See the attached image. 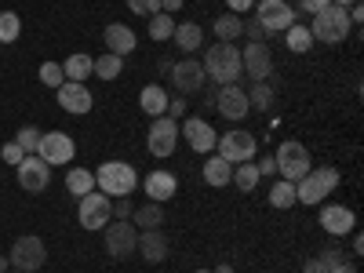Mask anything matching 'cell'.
Instances as JSON below:
<instances>
[{"mask_svg":"<svg viewBox=\"0 0 364 273\" xmlns=\"http://www.w3.org/2000/svg\"><path fill=\"white\" fill-rule=\"evenodd\" d=\"M204 77L211 80V84H219V87H226V84H237L240 80V48L237 44H215V48H208L204 51Z\"/></svg>","mask_w":364,"mask_h":273,"instance_id":"6da1fadb","label":"cell"},{"mask_svg":"<svg viewBox=\"0 0 364 273\" xmlns=\"http://www.w3.org/2000/svg\"><path fill=\"white\" fill-rule=\"evenodd\" d=\"M95 190L106 197H132L139 190V171L128 161H102L95 168Z\"/></svg>","mask_w":364,"mask_h":273,"instance_id":"7a4b0ae2","label":"cell"},{"mask_svg":"<svg viewBox=\"0 0 364 273\" xmlns=\"http://www.w3.org/2000/svg\"><path fill=\"white\" fill-rule=\"evenodd\" d=\"M339 182H343L339 168H310L306 175L295 182V200L299 204H310V208L314 204H324V197L336 193Z\"/></svg>","mask_w":364,"mask_h":273,"instance_id":"3957f363","label":"cell"},{"mask_svg":"<svg viewBox=\"0 0 364 273\" xmlns=\"http://www.w3.org/2000/svg\"><path fill=\"white\" fill-rule=\"evenodd\" d=\"M350 33H353L350 15H346V8H336V4H328V8H324L321 15H314V22H310V37L321 41V44H343Z\"/></svg>","mask_w":364,"mask_h":273,"instance_id":"277c9868","label":"cell"},{"mask_svg":"<svg viewBox=\"0 0 364 273\" xmlns=\"http://www.w3.org/2000/svg\"><path fill=\"white\" fill-rule=\"evenodd\" d=\"M273 161H277V178H288V182H299L302 175L314 168L310 149L302 146V142H295V139L281 142V146H277V154H273Z\"/></svg>","mask_w":364,"mask_h":273,"instance_id":"5b68a950","label":"cell"},{"mask_svg":"<svg viewBox=\"0 0 364 273\" xmlns=\"http://www.w3.org/2000/svg\"><path fill=\"white\" fill-rule=\"evenodd\" d=\"M255 149H259V139H255L252 132H245V128H233V132L219 135V142H215V154H219L223 161H230V164H248V161H255Z\"/></svg>","mask_w":364,"mask_h":273,"instance_id":"8992f818","label":"cell"},{"mask_svg":"<svg viewBox=\"0 0 364 273\" xmlns=\"http://www.w3.org/2000/svg\"><path fill=\"white\" fill-rule=\"evenodd\" d=\"M80 204H77V223H80V230H106L109 226V215H113V204H109V197L106 193H99V190H91V193H84V197H77Z\"/></svg>","mask_w":364,"mask_h":273,"instance_id":"52a82bcc","label":"cell"},{"mask_svg":"<svg viewBox=\"0 0 364 273\" xmlns=\"http://www.w3.org/2000/svg\"><path fill=\"white\" fill-rule=\"evenodd\" d=\"M102 233H106V255H109V259L124 262V259L135 255V248H139V230H135L128 219H113Z\"/></svg>","mask_w":364,"mask_h":273,"instance_id":"ba28073f","label":"cell"},{"mask_svg":"<svg viewBox=\"0 0 364 273\" xmlns=\"http://www.w3.org/2000/svg\"><path fill=\"white\" fill-rule=\"evenodd\" d=\"M44 259H48V248H44V240L33 237V233L18 237L15 245H11V252H8L11 269H22V273H37L44 266Z\"/></svg>","mask_w":364,"mask_h":273,"instance_id":"9c48e42d","label":"cell"},{"mask_svg":"<svg viewBox=\"0 0 364 273\" xmlns=\"http://www.w3.org/2000/svg\"><path fill=\"white\" fill-rule=\"evenodd\" d=\"M178 139H186V146L193 154H211L219 142V132L211 128V120H204V117H182L178 120Z\"/></svg>","mask_w":364,"mask_h":273,"instance_id":"30bf717a","label":"cell"},{"mask_svg":"<svg viewBox=\"0 0 364 273\" xmlns=\"http://www.w3.org/2000/svg\"><path fill=\"white\" fill-rule=\"evenodd\" d=\"M255 22L266 29V33H284V29L295 22V8L288 0H255Z\"/></svg>","mask_w":364,"mask_h":273,"instance_id":"8fae6325","label":"cell"},{"mask_svg":"<svg viewBox=\"0 0 364 273\" xmlns=\"http://www.w3.org/2000/svg\"><path fill=\"white\" fill-rule=\"evenodd\" d=\"M146 149L154 157H171L178 149V120L171 117H154V124H149V139H146Z\"/></svg>","mask_w":364,"mask_h":273,"instance_id":"7c38bea8","label":"cell"},{"mask_svg":"<svg viewBox=\"0 0 364 273\" xmlns=\"http://www.w3.org/2000/svg\"><path fill=\"white\" fill-rule=\"evenodd\" d=\"M15 178L26 193H44L48 182H51V164H44L37 154H26L18 164H15Z\"/></svg>","mask_w":364,"mask_h":273,"instance_id":"4fadbf2b","label":"cell"},{"mask_svg":"<svg viewBox=\"0 0 364 273\" xmlns=\"http://www.w3.org/2000/svg\"><path fill=\"white\" fill-rule=\"evenodd\" d=\"M204 84H208L204 66L197 63L193 55H186V58H178V63H171V87L178 91V95H197Z\"/></svg>","mask_w":364,"mask_h":273,"instance_id":"5bb4252c","label":"cell"},{"mask_svg":"<svg viewBox=\"0 0 364 273\" xmlns=\"http://www.w3.org/2000/svg\"><path fill=\"white\" fill-rule=\"evenodd\" d=\"M37 157L44 164H70L77 157V142L66 135V132H44L41 135V146H37Z\"/></svg>","mask_w":364,"mask_h":273,"instance_id":"9a60e30c","label":"cell"},{"mask_svg":"<svg viewBox=\"0 0 364 273\" xmlns=\"http://www.w3.org/2000/svg\"><path fill=\"white\" fill-rule=\"evenodd\" d=\"M55 99H58V109H66L73 117H84L95 106V95H91L87 84H80V80H66L63 87H55Z\"/></svg>","mask_w":364,"mask_h":273,"instance_id":"2e32d148","label":"cell"},{"mask_svg":"<svg viewBox=\"0 0 364 273\" xmlns=\"http://www.w3.org/2000/svg\"><path fill=\"white\" fill-rule=\"evenodd\" d=\"M317 223L324 226L328 237H350L357 230V215H353V208H346V204H321Z\"/></svg>","mask_w":364,"mask_h":273,"instance_id":"e0dca14e","label":"cell"},{"mask_svg":"<svg viewBox=\"0 0 364 273\" xmlns=\"http://www.w3.org/2000/svg\"><path fill=\"white\" fill-rule=\"evenodd\" d=\"M215 109L226 117V120H245L248 113H252V106H248V91L240 87V84H226V87H219V95H215Z\"/></svg>","mask_w":364,"mask_h":273,"instance_id":"ac0fdd59","label":"cell"},{"mask_svg":"<svg viewBox=\"0 0 364 273\" xmlns=\"http://www.w3.org/2000/svg\"><path fill=\"white\" fill-rule=\"evenodd\" d=\"M240 70H245L252 80H269V73H273V55H269V48L248 41V48H240Z\"/></svg>","mask_w":364,"mask_h":273,"instance_id":"d6986e66","label":"cell"},{"mask_svg":"<svg viewBox=\"0 0 364 273\" xmlns=\"http://www.w3.org/2000/svg\"><path fill=\"white\" fill-rule=\"evenodd\" d=\"M135 252L142 255V262L157 266V262H164V259H168L171 240H168V233H164V230H142V233H139V248H135Z\"/></svg>","mask_w":364,"mask_h":273,"instance_id":"ffe728a7","label":"cell"},{"mask_svg":"<svg viewBox=\"0 0 364 273\" xmlns=\"http://www.w3.org/2000/svg\"><path fill=\"white\" fill-rule=\"evenodd\" d=\"M142 190H146V197H149V200L164 204V200H171V197L178 193V178H175L171 171L157 168V171H149V175L142 178Z\"/></svg>","mask_w":364,"mask_h":273,"instance_id":"44dd1931","label":"cell"},{"mask_svg":"<svg viewBox=\"0 0 364 273\" xmlns=\"http://www.w3.org/2000/svg\"><path fill=\"white\" fill-rule=\"evenodd\" d=\"M102 41H106V51H113V55H132L135 48H139V37H135V29L132 26H124V22H109L106 26V33H102Z\"/></svg>","mask_w":364,"mask_h":273,"instance_id":"7402d4cb","label":"cell"},{"mask_svg":"<svg viewBox=\"0 0 364 273\" xmlns=\"http://www.w3.org/2000/svg\"><path fill=\"white\" fill-rule=\"evenodd\" d=\"M171 41L178 44V51L193 55V51H200V48H204V29H200L197 22H175Z\"/></svg>","mask_w":364,"mask_h":273,"instance_id":"603a6c76","label":"cell"},{"mask_svg":"<svg viewBox=\"0 0 364 273\" xmlns=\"http://www.w3.org/2000/svg\"><path fill=\"white\" fill-rule=\"evenodd\" d=\"M132 226H135V230H161V226H164V204H157V200L139 204V208L132 211Z\"/></svg>","mask_w":364,"mask_h":273,"instance_id":"cb8c5ba5","label":"cell"},{"mask_svg":"<svg viewBox=\"0 0 364 273\" xmlns=\"http://www.w3.org/2000/svg\"><path fill=\"white\" fill-rule=\"evenodd\" d=\"M139 109L146 117H164L168 113V91L161 84H146L142 95H139Z\"/></svg>","mask_w":364,"mask_h":273,"instance_id":"d4e9b609","label":"cell"},{"mask_svg":"<svg viewBox=\"0 0 364 273\" xmlns=\"http://www.w3.org/2000/svg\"><path fill=\"white\" fill-rule=\"evenodd\" d=\"M230 178H233V164L230 161H223L219 154L204 161V182H208V186L223 190V186H230Z\"/></svg>","mask_w":364,"mask_h":273,"instance_id":"484cf974","label":"cell"},{"mask_svg":"<svg viewBox=\"0 0 364 273\" xmlns=\"http://www.w3.org/2000/svg\"><path fill=\"white\" fill-rule=\"evenodd\" d=\"M284 44H288V51H295V55H306V51H314L310 26H306V22H291V26L284 29Z\"/></svg>","mask_w":364,"mask_h":273,"instance_id":"4316f807","label":"cell"},{"mask_svg":"<svg viewBox=\"0 0 364 273\" xmlns=\"http://www.w3.org/2000/svg\"><path fill=\"white\" fill-rule=\"evenodd\" d=\"M211 29H215V37H219L223 44H233L240 33H245V18L233 15V11H226V15H219L215 22H211Z\"/></svg>","mask_w":364,"mask_h":273,"instance_id":"83f0119b","label":"cell"},{"mask_svg":"<svg viewBox=\"0 0 364 273\" xmlns=\"http://www.w3.org/2000/svg\"><path fill=\"white\" fill-rule=\"evenodd\" d=\"M63 70H66V80H87L91 77V70H95V58L91 55H84V51H73L66 63H63Z\"/></svg>","mask_w":364,"mask_h":273,"instance_id":"f1b7e54d","label":"cell"},{"mask_svg":"<svg viewBox=\"0 0 364 273\" xmlns=\"http://www.w3.org/2000/svg\"><path fill=\"white\" fill-rule=\"evenodd\" d=\"M262 182V175H259V168H255V161H248V164H237L233 168V178H230V186H237L240 193H252L255 186Z\"/></svg>","mask_w":364,"mask_h":273,"instance_id":"f546056e","label":"cell"},{"mask_svg":"<svg viewBox=\"0 0 364 273\" xmlns=\"http://www.w3.org/2000/svg\"><path fill=\"white\" fill-rule=\"evenodd\" d=\"M91 73H95L99 80H117L120 73H124V58L113 55V51H102V55L95 58V70H91Z\"/></svg>","mask_w":364,"mask_h":273,"instance_id":"4dcf8cb0","label":"cell"},{"mask_svg":"<svg viewBox=\"0 0 364 273\" xmlns=\"http://www.w3.org/2000/svg\"><path fill=\"white\" fill-rule=\"evenodd\" d=\"M66 190H70L73 197L91 193V190H95V171H87V168H70V171H66Z\"/></svg>","mask_w":364,"mask_h":273,"instance_id":"1f68e13d","label":"cell"},{"mask_svg":"<svg viewBox=\"0 0 364 273\" xmlns=\"http://www.w3.org/2000/svg\"><path fill=\"white\" fill-rule=\"evenodd\" d=\"M269 204H273V208H281V211L295 208V204H299V200H295V182H288V178H277V182H273Z\"/></svg>","mask_w":364,"mask_h":273,"instance_id":"d6a6232c","label":"cell"},{"mask_svg":"<svg viewBox=\"0 0 364 273\" xmlns=\"http://www.w3.org/2000/svg\"><path fill=\"white\" fill-rule=\"evenodd\" d=\"M171 33H175V18L168 15V11H157V15H149V41H171Z\"/></svg>","mask_w":364,"mask_h":273,"instance_id":"836d02e7","label":"cell"},{"mask_svg":"<svg viewBox=\"0 0 364 273\" xmlns=\"http://www.w3.org/2000/svg\"><path fill=\"white\" fill-rule=\"evenodd\" d=\"M273 99H277V95H273L269 80H255V84H252V91H248V106H252V109H269V106H273Z\"/></svg>","mask_w":364,"mask_h":273,"instance_id":"e575fe53","label":"cell"},{"mask_svg":"<svg viewBox=\"0 0 364 273\" xmlns=\"http://www.w3.org/2000/svg\"><path fill=\"white\" fill-rule=\"evenodd\" d=\"M22 33V18L15 11H0V44H15Z\"/></svg>","mask_w":364,"mask_h":273,"instance_id":"d590c367","label":"cell"},{"mask_svg":"<svg viewBox=\"0 0 364 273\" xmlns=\"http://www.w3.org/2000/svg\"><path fill=\"white\" fill-rule=\"evenodd\" d=\"M41 128H33V124H22L18 128V135H15V142L22 146V154H37V146H41Z\"/></svg>","mask_w":364,"mask_h":273,"instance_id":"8d00e7d4","label":"cell"},{"mask_svg":"<svg viewBox=\"0 0 364 273\" xmlns=\"http://www.w3.org/2000/svg\"><path fill=\"white\" fill-rule=\"evenodd\" d=\"M41 84H48V87H63V84H66V70H63V63H44V66H41Z\"/></svg>","mask_w":364,"mask_h":273,"instance_id":"74e56055","label":"cell"},{"mask_svg":"<svg viewBox=\"0 0 364 273\" xmlns=\"http://www.w3.org/2000/svg\"><path fill=\"white\" fill-rule=\"evenodd\" d=\"M128 11L149 18V15H157V11H161V0H128Z\"/></svg>","mask_w":364,"mask_h":273,"instance_id":"f35d334b","label":"cell"},{"mask_svg":"<svg viewBox=\"0 0 364 273\" xmlns=\"http://www.w3.org/2000/svg\"><path fill=\"white\" fill-rule=\"evenodd\" d=\"M240 37H248L252 44H266V37H269V33H266V29H262L259 22H245V33H240Z\"/></svg>","mask_w":364,"mask_h":273,"instance_id":"ab89813d","label":"cell"},{"mask_svg":"<svg viewBox=\"0 0 364 273\" xmlns=\"http://www.w3.org/2000/svg\"><path fill=\"white\" fill-rule=\"evenodd\" d=\"M0 157H4V164H11V168H15L26 154H22V146H18V142H8L4 149H0Z\"/></svg>","mask_w":364,"mask_h":273,"instance_id":"60d3db41","label":"cell"},{"mask_svg":"<svg viewBox=\"0 0 364 273\" xmlns=\"http://www.w3.org/2000/svg\"><path fill=\"white\" fill-rule=\"evenodd\" d=\"M164 117H171V120H182V117H186V95L168 99V113H164Z\"/></svg>","mask_w":364,"mask_h":273,"instance_id":"b9f144b4","label":"cell"},{"mask_svg":"<svg viewBox=\"0 0 364 273\" xmlns=\"http://www.w3.org/2000/svg\"><path fill=\"white\" fill-rule=\"evenodd\" d=\"M255 168H259V175H262V178H273V175H277V161H273V154L259 157V161H255Z\"/></svg>","mask_w":364,"mask_h":273,"instance_id":"7bdbcfd3","label":"cell"},{"mask_svg":"<svg viewBox=\"0 0 364 273\" xmlns=\"http://www.w3.org/2000/svg\"><path fill=\"white\" fill-rule=\"evenodd\" d=\"M331 4V0H299V8L295 11H306V15H321L324 8Z\"/></svg>","mask_w":364,"mask_h":273,"instance_id":"ee69618b","label":"cell"},{"mask_svg":"<svg viewBox=\"0 0 364 273\" xmlns=\"http://www.w3.org/2000/svg\"><path fill=\"white\" fill-rule=\"evenodd\" d=\"M132 211H135V204H132L128 197H117V200H113V215H117V219H132Z\"/></svg>","mask_w":364,"mask_h":273,"instance_id":"f6af8a7d","label":"cell"},{"mask_svg":"<svg viewBox=\"0 0 364 273\" xmlns=\"http://www.w3.org/2000/svg\"><path fill=\"white\" fill-rule=\"evenodd\" d=\"M226 8H230L233 15H240V11H252L255 0H226Z\"/></svg>","mask_w":364,"mask_h":273,"instance_id":"bcb514c9","label":"cell"},{"mask_svg":"<svg viewBox=\"0 0 364 273\" xmlns=\"http://www.w3.org/2000/svg\"><path fill=\"white\" fill-rule=\"evenodd\" d=\"M302 273H328V269H324V262H321V259L314 255V259H306V266H302Z\"/></svg>","mask_w":364,"mask_h":273,"instance_id":"7dc6e473","label":"cell"},{"mask_svg":"<svg viewBox=\"0 0 364 273\" xmlns=\"http://www.w3.org/2000/svg\"><path fill=\"white\" fill-rule=\"evenodd\" d=\"M182 4H186V0H161V11H168V15H175Z\"/></svg>","mask_w":364,"mask_h":273,"instance_id":"c3c4849f","label":"cell"},{"mask_svg":"<svg viewBox=\"0 0 364 273\" xmlns=\"http://www.w3.org/2000/svg\"><path fill=\"white\" fill-rule=\"evenodd\" d=\"M350 237H353V255H360V252H364V237H360V233H357V230H353V233H350Z\"/></svg>","mask_w":364,"mask_h":273,"instance_id":"681fc988","label":"cell"},{"mask_svg":"<svg viewBox=\"0 0 364 273\" xmlns=\"http://www.w3.org/2000/svg\"><path fill=\"white\" fill-rule=\"evenodd\" d=\"M331 273H357V266H353V262H339V266L331 269Z\"/></svg>","mask_w":364,"mask_h":273,"instance_id":"f907efd6","label":"cell"},{"mask_svg":"<svg viewBox=\"0 0 364 273\" xmlns=\"http://www.w3.org/2000/svg\"><path fill=\"white\" fill-rule=\"evenodd\" d=\"M331 4H336V8H353L357 0H331Z\"/></svg>","mask_w":364,"mask_h":273,"instance_id":"816d5d0a","label":"cell"},{"mask_svg":"<svg viewBox=\"0 0 364 273\" xmlns=\"http://www.w3.org/2000/svg\"><path fill=\"white\" fill-rule=\"evenodd\" d=\"M211 273H233V266H230V262H223V266H215Z\"/></svg>","mask_w":364,"mask_h":273,"instance_id":"f5cc1de1","label":"cell"},{"mask_svg":"<svg viewBox=\"0 0 364 273\" xmlns=\"http://www.w3.org/2000/svg\"><path fill=\"white\" fill-rule=\"evenodd\" d=\"M11 269V262H8V255H0V273H8Z\"/></svg>","mask_w":364,"mask_h":273,"instance_id":"db71d44e","label":"cell"},{"mask_svg":"<svg viewBox=\"0 0 364 273\" xmlns=\"http://www.w3.org/2000/svg\"><path fill=\"white\" fill-rule=\"evenodd\" d=\"M193 273H211V269H193Z\"/></svg>","mask_w":364,"mask_h":273,"instance_id":"11a10c76","label":"cell"},{"mask_svg":"<svg viewBox=\"0 0 364 273\" xmlns=\"http://www.w3.org/2000/svg\"><path fill=\"white\" fill-rule=\"evenodd\" d=\"M8 273H22V269H8Z\"/></svg>","mask_w":364,"mask_h":273,"instance_id":"9f6ffc18","label":"cell"}]
</instances>
